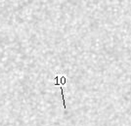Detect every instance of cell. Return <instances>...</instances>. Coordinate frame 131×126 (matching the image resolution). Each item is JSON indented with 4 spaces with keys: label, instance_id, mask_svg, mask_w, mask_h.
<instances>
[{
    "label": "cell",
    "instance_id": "cell-1",
    "mask_svg": "<svg viewBox=\"0 0 131 126\" xmlns=\"http://www.w3.org/2000/svg\"><path fill=\"white\" fill-rule=\"evenodd\" d=\"M67 82V77L65 75H57L55 76V85H59L61 87L62 91V97H63V105H64V109L66 110V97L64 93V86Z\"/></svg>",
    "mask_w": 131,
    "mask_h": 126
}]
</instances>
